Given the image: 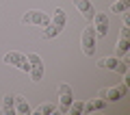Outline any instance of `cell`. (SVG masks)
I'll list each match as a JSON object with an SVG mask.
<instances>
[{
  "mask_svg": "<svg viewBox=\"0 0 130 115\" xmlns=\"http://www.w3.org/2000/svg\"><path fill=\"white\" fill-rule=\"evenodd\" d=\"M80 46H83V52L87 56H95V48H98V35H95V28L87 26L83 31V37H80Z\"/></svg>",
  "mask_w": 130,
  "mask_h": 115,
  "instance_id": "obj_1",
  "label": "cell"
},
{
  "mask_svg": "<svg viewBox=\"0 0 130 115\" xmlns=\"http://www.w3.org/2000/svg\"><path fill=\"white\" fill-rule=\"evenodd\" d=\"M2 61L9 65H15L18 69H22V72H30V63H28V56L22 54V52H7L5 56H2Z\"/></svg>",
  "mask_w": 130,
  "mask_h": 115,
  "instance_id": "obj_2",
  "label": "cell"
},
{
  "mask_svg": "<svg viewBox=\"0 0 130 115\" xmlns=\"http://www.w3.org/2000/svg\"><path fill=\"white\" fill-rule=\"evenodd\" d=\"M22 24H37V26H48L50 24V15L43 13L39 9H30L22 15Z\"/></svg>",
  "mask_w": 130,
  "mask_h": 115,
  "instance_id": "obj_3",
  "label": "cell"
},
{
  "mask_svg": "<svg viewBox=\"0 0 130 115\" xmlns=\"http://www.w3.org/2000/svg\"><path fill=\"white\" fill-rule=\"evenodd\" d=\"M28 63H30V78H32V83H41V78H43V61H41V56L39 54H28Z\"/></svg>",
  "mask_w": 130,
  "mask_h": 115,
  "instance_id": "obj_4",
  "label": "cell"
},
{
  "mask_svg": "<svg viewBox=\"0 0 130 115\" xmlns=\"http://www.w3.org/2000/svg\"><path fill=\"white\" fill-rule=\"evenodd\" d=\"M59 109L61 113H67L70 111V104L74 102V93H72V87L70 85H59Z\"/></svg>",
  "mask_w": 130,
  "mask_h": 115,
  "instance_id": "obj_5",
  "label": "cell"
},
{
  "mask_svg": "<svg viewBox=\"0 0 130 115\" xmlns=\"http://www.w3.org/2000/svg\"><path fill=\"white\" fill-rule=\"evenodd\" d=\"M93 22H95V35L98 37H106L108 35V13H104V11H98L95 15H93Z\"/></svg>",
  "mask_w": 130,
  "mask_h": 115,
  "instance_id": "obj_6",
  "label": "cell"
},
{
  "mask_svg": "<svg viewBox=\"0 0 130 115\" xmlns=\"http://www.w3.org/2000/svg\"><path fill=\"white\" fill-rule=\"evenodd\" d=\"M72 2H74V7L80 11V13H83V18L91 22V20H93V15H95V9H93V5H91V2H89V0H72Z\"/></svg>",
  "mask_w": 130,
  "mask_h": 115,
  "instance_id": "obj_7",
  "label": "cell"
},
{
  "mask_svg": "<svg viewBox=\"0 0 130 115\" xmlns=\"http://www.w3.org/2000/svg\"><path fill=\"white\" fill-rule=\"evenodd\" d=\"M124 93H126V80L119 85V87H115V89H113V87H111V89H102V91H100V98H106V100L117 102Z\"/></svg>",
  "mask_w": 130,
  "mask_h": 115,
  "instance_id": "obj_8",
  "label": "cell"
},
{
  "mask_svg": "<svg viewBox=\"0 0 130 115\" xmlns=\"http://www.w3.org/2000/svg\"><path fill=\"white\" fill-rule=\"evenodd\" d=\"M15 113H18V115H30L32 113L30 104L26 102L24 96H15Z\"/></svg>",
  "mask_w": 130,
  "mask_h": 115,
  "instance_id": "obj_9",
  "label": "cell"
},
{
  "mask_svg": "<svg viewBox=\"0 0 130 115\" xmlns=\"http://www.w3.org/2000/svg\"><path fill=\"white\" fill-rule=\"evenodd\" d=\"M50 22L56 24L59 28H65V24H67V13L59 7V9H54V18H50Z\"/></svg>",
  "mask_w": 130,
  "mask_h": 115,
  "instance_id": "obj_10",
  "label": "cell"
},
{
  "mask_svg": "<svg viewBox=\"0 0 130 115\" xmlns=\"http://www.w3.org/2000/svg\"><path fill=\"white\" fill-rule=\"evenodd\" d=\"M61 31H63V28H59L56 26V24H48V26H43V33H41V37L43 39H54L56 35H61Z\"/></svg>",
  "mask_w": 130,
  "mask_h": 115,
  "instance_id": "obj_11",
  "label": "cell"
},
{
  "mask_svg": "<svg viewBox=\"0 0 130 115\" xmlns=\"http://www.w3.org/2000/svg\"><path fill=\"white\" fill-rule=\"evenodd\" d=\"M117 65H119L117 56H106V59L98 61V67H102V69H117Z\"/></svg>",
  "mask_w": 130,
  "mask_h": 115,
  "instance_id": "obj_12",
  "label": "cell"
},
{
  "mask_svg": "<svg viewBox=\"0 0 130 115\" xmlns=\"http://www.w3.org/2000/svg\"><path fill=\"white\" fill-rule=\"evenodd\" d=\"M2 113H5V115H15V96H5Z\"/></svg>",
  "mask_w": 130,
  "mask_h": 115,
  "instance_id": "obj_13",
  "label": "cell"
},
{
  "mask_svg": "<svg viewBox=\"0 0 130 115\" xmlns=\"http://www.w3.org/2000/svg\"><path fill=\"white\" fill-rule=\"evenodd\" d=\"M102 109H104V102L102 100H91V102H87V104L83 106V113H85V111H87V113H89V111H102Z\"/></svg>",
  "mask_w": 130,
  "mask_h": 115,
  "instance_id": "obj_14",
  "label": "cell"
},
{
  "mask_svg": "<svg viewBox=\"0 0 130 115\" xmlns=\"http://www.w3.org/2000/svg\"><path fill=\"white\" fill-rule=\"evenodd\" d=\"M128 50H130V37H121L119 44H117V52L124 56V54H128Z\"/></svg>",
  "mask_w": 130,
  "mask_h": 115,
  "instance_id": "obj_15",
  "label": "cell"
},
{
  "mask_svg": "<svg viewBox=\"0 0 130 115\" xmlns=\"http://www.w3.org/2000/svg\"><path fill=\"white\" fill-rule=\"evenodd\" d=\"M54 111H59L56 104H41V106H37L35 113H37V115H48V113H54Z\"/></svg>",
  "mask_w": 130,
  "mask_h": 115,
  "instance_id": "obj_16",
  "label": "cell"
},
{
  "mask_svg": "<svg viewBox=\"0 0 130 115\" xmlns=\"http://www.w3.org/2000/svg\"><path fill=\"white\" fill-rule=\"evenodd\" d=\"M128 5H130V0H117V2H113L111 11H113V13H121V11L128 9Z\"/></svg>",
  "mask_w": 130,
  "mask_h": 115,
  "instance_id": "obj_17",
  "label": "cell"
},
{
  "mask_svg": "<svg viewBox=\"0 0 130 115\" xmlns=\"http://www.w3.org/2000/svg\"><path fill=\"white\" fill-rule=\"evenodd\" d=\"M83 102H80V100H74V102H72V104H70V111H67V113H74V115H80V113H83Z\"/></svg>",
  "mask_w": 130,
  "mask_h": 115,
  "instance_id": "obj_18",
  "label": "cell"
},
{
  "mask_svg": "<svg viewBox=\"0 0 130 115\" xmlns=\"http://www.w3.org/2000/svg\"><path fill=\"white\" fill-rule=\"evenodd\" d=\"M117 72H119L121 76H126V74H128V59H121V61H119V65H117Z\"/></svg>",
  "mask_w": 130,
  "mask_h": 115,
  "instance_id": "obj_19",
  "label": "cell"
},
{
  "mask_svg": "<svg viewBox=\"0 0 130 115\" xmlns=\"http://www.w3.org/2000/svg\"><path fill=\"white\" fill-rule=\"evenodd\" d=\"M121 13H124V26H130V9L121 11Z\"/></svg>",
  "mask_w": 130,
  "mask_h": 115,
  "instance_id": "obj_20",
  "label": "cell"
}]
</instances>
